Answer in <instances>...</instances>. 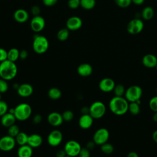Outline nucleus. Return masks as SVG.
<instances>
[{
    "instance_id": "f3484780",
    "label": "nucleus",
    "mask_w": 157,
    "mask_h": 157,
    "mask_svg": "<svg viewBox=\"0 0 157 157\" xmlns=\"http://www.w3.org/2000/svg\"><path fill=\"white\" fill-rule=\"evenodd\" d=\"M94 118L89 114H83L78 119V125L83 129H87L91 127Z\"/></svg>"
},
{
    "instance_id": "bb28decb",
    "label": "nucleus",
    "mask_w": 157,
    "mask_h": 157,
    "mask_svg": "<svg viewBox=\"0 0 157 157\" xmlns=\"http://www.w3.org/2000/svg\"><path fill=\"white\" fill-rule=\"evenodd\" d=\"M61 91L56 87L51 88L48 91V97L53 100H57L61 97Z\"/></svg>"
},
{
    "instance_id": "f03ea898",
    "label": "nucleus",
    "mask_w": 157,
    "mask_h": 157,
    "mask_svg": "<svg viewBox=\"0 0 157 157\" xmlns=\"http://www.w3.org/2000/svg\"><path fill=\"white\" fill-rule=\"evenodd\" d=\"M18 73L15 62L6 59L0 63V78L7 81L13 79Z\"/></svg>"
},
{
    "instance_id": "c756f323",
    "label": "nucleus",
    "mask_w": 157,
    "mask_h": 157,
    "mask_svg": "<svg viewBox=\"0 0 157 157\" xmlns=\"http://www.w3.org/2000/svg\"><path fill=\"white\" fill-rule=\"evenodd\" d=\"M95 5L96 0H80V6L85 10H91Z\"/></svg>"
},
{
    "instance_id": "c03bdc74",
    "label": "nucleus",
    "mask_w": 157,
    "mask_h": 157,
    "mask_svg": "<svg viewBox=\"0 0 157 157\" xmlns=\"http://www.w3.org/2000/svg\"><path fill=\"white\" fill-rule=\"evenodd\" d=\"M42 117L41 115L36 114L33 118V122L36 124H38L42 121Z\"/></svg>"
},
{
    "instance_id": "49530a36",
    "label": "nucleus",
    "mask_w": 157,
    "mask_h": 157,
    "mask_svg": "<svg viewBox=\"0 0 157 157\" xmlns=\"http://www.w3.org/2000/svg\"><path fill=\"white\" fill-rule=\"evenodd\" d=\"M67 156L64 150H59L56 153V157H66Z\"/></svg>"
},
{
    "instance_id": "79ce46f5",
    "label": "nucleus",
    "mask_w": 157,
    "mask_h": 157,
    "mask_svg": "<svg viewBox=\"0 0 157 157\" xmlns=\"http://www.w3.org/2000/svg\"><path fill=\"white\" fill-rule=\"evenodd\" d=\"M31 13L34 16H37V15H40V9L38 6L34 5L31 7Z\"/></svg>"
},
{
    "instance_id": "1a4fd4ad",
    "label": "nucleus",
    "mask_w": 157,
    "mask_h": 157,
    "mask_svg": "<svg viewBox=\"0 0 157 157\" xmlns=\"http://www.w3.org/2000/svg\"><path fill=\"white\" fill-rule=\"evenodd\" d=\"M16 145L15 137L9 135L2 136L0 138V150L5 152L12 150Z\"/></svg>"
},
{
    "instance_id": "13d9d810",
    "label": "nucleus",
    "mask_w": 157,
    "mask_h": 157,
    "mask_svg": "<svg viewBox=\"0 0 157 157\" xmlns=\"http://www.w3.org/2000/svg\"><path fill=\"white\" fill-rule=\"evenodd\" d=\"M156 67V70H157V65L156 66V67Z\"/></svg>"
},
{
    "instance_id": "0eeeda50",
    "label": "nucleus",
    "mask_w": 157,
    "mask_h": 157,
    "mask_svg": "<svg viewBox=\"0 0 157 157\" xmlns=\"http://www.w3.org/2000/svg\"><path fill=\"white\" fill-rule=\"evenodd\" d=\"M82 147L80 144L75 140H68L64 145V150L67 156L75 157L78 155Z\"/></svg>"
},
{
    "instance_id": "ea45409f",
    "label": "nucleus",
    "mask_w": 157,
    "mask_h": 157,
    "mask_svg": "<svg viewBox=\"0 0 157 157\" xmlns=\"http://www.w3.org/2000/svg\"><path fill=\"white\" fill-rule=\"evenodd\" d=\"M78 156V157H90V150H88L86 147L82 148Z\"/></svg>"
},
{
    "instance_id": "09e8293b",
    "label": "nucleus",
    "mask_w": 157,
    "mask_h": 157,
    "mask_svg": "<svg viewBox=\"0 0 157 157\" xmlns=\"http://www.w3.org/2000/svg\"><path fill=\"white\" fill-rule=\"evenodd\" d=\"M80 112L82 115L89 113V107H83L80 109Z\"/></svg>"
},
{
    "instance_id": "bf43d9fd",
    "label": "nucleus",
    "mask_w": 157,
    "mask_h": 157,
    "mask_svg": "<svg viewBox=\"0 0 157 157\" xmlns=\"http://www.w3.org/2000/svg\"><path fill=\"white\" fill-rule=\"evenodd\" d=\"M156 1H157V0H156Z\"/></svg>"
},
{
    "instance_id": "4d7b16f0",
    "label": "nucleus",
    "mask_w": 157,
    "mask_h": 157,
    "mask_svg": "<svg viewBox=\"0 0 157 157\" xmlns=\"http://www.w3.org/2000/svg\"><path fill=\"white\" fill-rule=\"evenodd\" d=\"M66 157H71V156H67V155Z\"/></svg>"
},
{
    "instance_id": "6e6d98bb",
    "label": "nucleus",
    "mask_w": 157,
    "mask_h": 157,
    "mask_svg": "<svg viewBox=\"0 0 157 157\" xmlns=\"http://www.w3.org/2000/svg\"><path fill=\"white\" fill-rule=\"evenodd\" d=\"M156 94H157V87H156Z\"/></svg>"
},
{
    "instance_id": "9d476101",
    "label": "nucleus",
    "mask_w": 157,
    "mask_h": 157,
    "mask_svg": "<svg viewBox=\"0 0 157 157\" xmlns=\"http://www.w3.org/2000/svg\"><path fill=\"white\" fill-rule=\"evenodd\" d=\"M144 22L139 18H134L129 21L127 25V31L132 35L140 33L144 29Z\"/></svg>"
},
{
    "instance_id": "20e7f679",
    "label": "nucleus",
    "mask_w": 157,
    "mask_h": 157,
    "mask_svg": "<svg viewBox=\"0 0 157 157\" xmlns=\"http://www.w3.org/2000/svg\"><path fill=\"white\" fill-rule=\"evenodd\" d=\"M49 47L48 39L44 36H36L33 41V48L35 53L43 54L45 53Z\"/></svg>"
},
{
    "instance_id": "2f4dec72",
    "label": "nucleus",
    "mask_w": 157,
    "mask_h": 157,
    "mask_svg": "<svg viewBox=\"0 0 157 157\" xmlns=\"http://www.w3.org/2000/svg\"><path fill=\"white\" fill-rule=\"evenodd\" d=\"M125 91L126 89L122 84L115 85L113 90L115 96H123V95H124Z\"/></svg>"
},
{
    "instance_id": "4be33fe9",
    "label": "nucleus",
    "mask_w": 157,
    "mask_h": 157,
    "mask_svg": "<svg viewBox=\"0 0 157 157\" xmlns=\"http://www.w3.org/2000/svg\"><path fill=\"white\" fill-rule=\"evenodd\" d=\"M16 120L14 114L8 112L1 117V123L4 127L9 128L11 125L15 124Z\"/></svg>"
},
{
    "instance_id": "b1692460",
    "label": "nucleus",
    "mask_w": 157,
    "mask_h": 157,
    "mask_svg": "<svg viewBox=\"0 0 157 157\" xmlns=\"http://www.w3.org/2000/svg\"><path fill=\"white\" fill-rule=\"evenodd\" d=\"M28 136H29L25 132H20L15 137L16 144H17L19 146L28 144Z\"/></svg>"
},
{
    "instance_id": "39448f33",
    "label": "nucleus",
    "mask_w": 157,
    "mask_h": 157,
    "mask_svg": "<svg viewBox=\"0 0 157 157\" xmlns=\"http://www.w3.org/2000/svg\"><path fill=\"white\" fill-rule=\"evenodd\" d=\"M143 91L139 85H131L128 87L124 93V98L129 102H136L140 99Z\"/></svg>"
},
{
    "instance_id": "393cba45",
    "label": "nucleus",
    "mask_w": 157,
    "mask_h": 157,
    "mask_svg": "<svg viewBox=\"0 0 157 157\" xmlns=\"http://www.w3.org/2000/svg\"><path fill=\"white\" fill-rule=\"evenodd\" d=\"M20 58V51L17 48H12L7 51V59L15 62Z\"/></svg>"
},
{
    "instance_id": "dca6fc26",
    "label": "nucleus",
    "mask_w": 157,
    "mask_h": 157,
    "mask_svg": "<svg viewBox=\"0 0 157 157\" xmlns=\"http://www.w3.org/2000/svg\"><path fill=\"white\" fill-rule=\"evenodd\" d=\"M17 90L18 94L22 98L29 97L32 95L34 91L33 86L26 83L20 85Z\"/></svg>"
},
{
    "instance_id": "a878e982",
    "label": "nucleus",
    "mask_w": 157,
    "mask_h": 157,
    "mask_svg": "<svg viewBox=\"0 0 157 157\" xmlns=\"http://www.w3.org/2000/svg\"><path fill=\"white\" fill-rule=\"evenodd\" d=\"M141 15L144 20H150L154 15V10L151 7L147 6L142 10Z\"/></svg>"
},
{
    "instance_id": "5fc2aeb1",
    "label": "nucleus",
    "mask_w": 157,
    "mask_h": 157,
    "mask_svg": "<svg viewBox=\"0 0 157 157\" xmlns=\"http://www.w3.org/2000/svg\"><path fill=\"white\" fill-rule=\"evenodd\" d=\"M1 94H2V93H0V101H1V100H2V99H1V98H2V96H1Z\"/></svg>"
},
{
    "instance_id": "c9c22d12",
    "label": "nucleus",
    "mask_w": 157,
    "mask_h": 157,
    "mask_svg": "<svg viewBox=\"0 0 157 157\" xmlns=\"http://www.w3.org/2000/svg\"><path fill=\"white\" fill-rule=\"evenodd\" d=\"M9 111L8 104L4 101H0V117L3 116Z\"/></svg>"
},
{
    "instance_id": "423d86ee",
    "label": "nucleus",
    "mask_w": 157,
    "mask_h": 157,
    "mask_svg": "<svg viewBox=\"0 0 157 157\" xmlns=\"http://www.w3.org/2000/svg\"><path fill=\"white\" fill-rule=\"evenodd\" d=\"M106 107L105 104L99 101L93 102L89 107V114L94 119H99L105 113Z\"/></svg>"
},
{
    "instance_id": "aec40b11",
    "label": "nucleus",
    "mask_w": 157,
    "mask_h": 157,
    "mask_svg": "<svg viewBox=\"0 0 157 157\" xmlns=\"http://www.w3.org/2000/svg\"><path fill=\"white\" fill-rule=\"evenodd\" d=\"M93 67L89 63H82L77 67V73L83 77H86L91 75Z\"/></svg>"
},
{
    "instance_id": "412c9836",
    "label": "nucleus",
    "mask_w": 157,
    "mask_h": 157,
    "mask_svg": "<svg viewBox=\"0 0 157 157\" xmlns=\"http://www.w3.org/2000/svg\"><path fill=\"white\" fill-rule=\"evenodd\" d=\"M13 18L16 21L23 23L28 20L29 14L26 10L23 9H18L15 11Z\"/></svg>"
},
{
    "instance_id": "603ef678",
    "label": "nucleus",
    "mask_w": 157,
    "mask_h": 157,
    "mask_svg": "<svg viewBox=\"0 0 157 157\" xmlns=\"http://www.w3.org/2000/svg\"><path fill=\"white\" fill-rule=\"evenodd\" d=\"M152 139L153 141L157 144V129L155 130L152 134Z\"/></svg>"
},
{
    "instance_id": "3c124183",
    "label": "nucleus",
    "mask_w": 157,
    "mask_h": 157,
    "mask_svg": "<svg viewBox=\"0 0 157 157\" xmlns=\"http://www.w3.org/2000/svg\"><path fill=\"white\" fill-rule=\"evenodd\" d=\"M126 157H139V155L135 151H131L128 153Z\"/></svg>"
},
{
    "instance_id": "a19ab883",
    "label": "nucleus",
    "mask_w": 157,
    "mask_h": 157,
    "mask_svg": "<svg viewBox=\"0 0 157 157\" xmlns=\"http://www.w3.org/2000/svg\"><path fill=\"white\" fill-rule=\"evenodd\" d=\"M7 59V51L3 48H0V63Z\"/></svg>"
},
{
    "instance_id": "72a5a7b5",
    "label": "nucleus",
    "mask_w": 157,
    "mask_h": 157,
    "mask_svg": "<svg viewBox=\"0 0 157 157\" xmlns=\"http://www.w3.org/2000/svg\"><path fill=\"white\" fill-rule=\"evenodd\" d=\"M62 117L64 121H71L74 118V113L70 110H66L62 113Z\"/></svg>"
},
{
    "instance_id": "864d4df0",
    "label": "nucleus",
    "mask_w": 157,
    "mask_h": 157,
    "mask_svg": "<svg viewBox=\"0 0 157 157\" xmlns=\"http://www.w3.org/2000/svg\"><path fill=\"white\" fill-rule=\"evenodd\" d=\"M153 120L155 122L157 123V112H154V114H153Z\"/></svg>"
},
{
    "instance_id": "473e14b6",
    "label": "nucleus",
    "mask_w": 157,
    "mask_h": 157,
    "mask_svg": "<svg viewBox=\"0 0 157 157\" xmlns=\"http://www.w3.org/2000/svg\"><path fill=\"white\" fill-rule=\"evenodd\" d=\"M20 132V128L15 124H13L8 128V135L13 137H15Z\"/></svg>"
},
{
    "instance_id": "a18cd8bd",
    "label": "nucleus",
    "mask_w": 157,
    "mask_h": 157,
    "mask_svg": "<svg viewBox=\"0 0 157 157\" xmlns=\"http://www.w3.org/2000/svg\"><path fill=\"white\" fill-rule=\"evenodd\" d=\"M28 56V51L26 50H22L21 51H20V58L21 59H26V58Z\"/></svg>"
},
{
    "instance_id": "7ed1b4c3",
    "label": "nucleus",
    "mask_w": 157,
    "mask_h": 157,
    "mask_svg": "<svg viewBox=\"0 0 157 157\" xmlns=\"http://www.w3.org/2000/svg\"><path fill=\"white\" fill-rule=\"evenodd\" d=\"M32 108L28 103L23 102L18 104L14 108V115L18 121H25L31 115Z\"/></svg>"
},
{
    "instance_id": "9b49d317",
    "label": "nucleus",
    "mask_w": 157,
    "mask_h": 157,
    "mask_svg": "<svg viewBox=\"0 0 157 157\" xmlns=\"http://www.w3.org/2000/svg\"><path fill=\"white\" fill-rule=\"evenodd\" d=\"M63 134L58 129H54L52 131L47 137V142L49 145L52 147H57L62 142Z\"/></svg>"
},
{
    "instance_id": "37998d69",
    "label": "nucleus",
    "mask_w": 157,
    "mask_h": 157,
    "mask_svg": "<svg viewBox=\"0 0 157 157\" xmlns=\"http://www.w3.org/2000/svg\"><path fill=\"white\" fill-rule=\"evenodd\" d=\"M58 2V0H42L43 4L47 7H51L55 5Z\"/></svg>"
},
{
    "instance_id": "de8ad7c7",
    "label": "nucleus",
    "mask_w": 157,
    "mask_h": 157,
    "mask_svg": "<svg viewBox=\"0 0 157 157\" xmlns=\"http://www.w3.org/2000/svg\"><path fill=\"white\" fill-rule=\"evenodd\" d=\"M95 145H96V144L94 142L93 140V141H90V142H88L87 143L86 147L88 150H92V149H93V148H94Z\"/></svg>"
},
{
    "instance_id": "f8f14e48",
    "label": "nucleus",
    "mask_w": 157,
    "mask_h": 157,
    "mask_svg": "<svg viewBox=\"0 0 157 157\" xmlns=\"http://www.w3.org/2000/svg\"><path fill=\"white\" fill-rule=\"evenodd\" d=\"M45 26V19L40 15L34 16L30 22L31 29L35 33L42 31Z\"/></svg>"
},
{
    "instance_id": "2eb2a0df",
    "label": "nucleus",
    "mask_w": 157,
    "mask_h": 157,
    "mask_svg": "<svg viewBox=\"0 0 157 157\" xmlns=\"http://www.w3.org/2000/svg\"><path fill=\"white\" fill-rule=\"evenodd\" d=\"M48 123L54 127H58L62 124L64 120L62 114L57 112H52L50 113L47 117Z\"/></svg>"
},
{
    "instance_id": "58836bf2",
    "label": "nucleus",
    "mask_w": 157,
    "mask_h": 157,
    "mask_svg": "<svg viewBox=\"0 0 157 157\" xmlns=\"http://www.w3.org/2000/svg\"><path fill=\"white\" fill-rule=\"evenodd\" d=\"M67 5L69 8L75 9L80 6V0H69Z\"/></svg>"
},
{
    "instance_id": "c85d7f7f",
    "label": "nucleus",
    "mask_w": 157,
    "mask_h": 157,
    "mask_svg": "<svg viewBox=\"0 0 157 157\" xmlns=\"http://www.w3.org/2000/svg\"><path fill=\"white\" fill-rule=\"evenodd\" d=\"M69 36V30L66 28H62L59 29L57 33V38L60 41L66 40Z\"/></svg>"
},
{
    "instance_id": "5701e85b",
    "label": "nucleus",
    "mask_w": 157,
    "mask_h": 157,
    "mask_svg": "<svg viewBox=\"0 0 157 157\" xmlns=\"http://www.w3.org/2000/svg\"><path fill=\"white\" fill-rule=\"evenodd\" d=\"M33 153V148L28 144L20 146L17 150L18 157H32Z\"/></svg>"
},
{
    "instance_id": "e433bc0d",
    "label": "nucleus",
    "mask_w": 157,
    "mask_h": 157,
    "mask_svg": "<svg viewBox=\"0 0 157 157\" xmlns=\"http://www.w3.org/2000/svg\"><path fill=\"white\" fill-rule=\"evenodd\" d=\"M149 107L154 112H157V96L152 97L149 101Z\"/></svg>"
},
{
    "instance_id": "ddd939ff",
    "label": "nucleus",
    "mask_w": 157,
    "mask_h": 157,
    "mask_svg": "<svg viewBox=\"0 0 157 157\" xmlns=\"http://www.w3.org/2000/svg\"><path fill=\"white\" fill-rule=\"evenodd\" d=\"M114 80L111 78H104L101 79L99 83V90L104 93H109L113 90L115 86Z\"/></svg>"
},
{
    "instance_id": "f257e3e1",
    "label": "nucleus",
    "mask_w": 157,
    "mask_h": 157,
    "mask_svg": "<svg viewBox=\"0 0 157 157\" xmlns=\"http://www.w3.org/2000/svg\"><path fill=\"white\" fill-rule=\"evenodd\" d=\"M129 102L123 96H113L109 103L112 113L116 115H123L128 111Z\"/></svg>"
},
{
    "instance_id": "cd10ccee",
    "label": "nucleus",
    "mask_w": 157,
    "mask_h": 157,
    "mask_svg": "<svg viewBox=\"0 0 157 157\" xmlns=\"http://www.w3.org/2000/svg\"><path fill=\"white\" fill-rule=\"evenodd\" d=\"M128 111L133 115H137L140 111V104L137 102H131L129 103Z\"/></svg>"
},
{
    "instance_id": "f704fd0d",
    "label": "nucleus",
    "mask_w": 157,
    "mask_h": 157,
    "mask_svg": "<svg viewBox=\"0 0 157 157\" xmlns=\"http://www.w3.org/2000/svg\"><path fill=\"white\" fill-rule=\"evenodd\" d=\"M115 4L120 7L126 8L132 3V0H114Z\"/></svg>"
},
{
    "instance_id": "4c0bfd02",
    "label": "nucleus",
    "mask_w": 157,
    "mask_h": 157,
    "mask_svg": "<svg viewBox=\"0 0 157 157\" xmlns=\"http://www.w3.org/2000/svg\"><path fill=\"white\" fill-rule=\"evenodd\" d=\"M9 90V84L7 81L0 78V93H6Z\"/></svg>"
},
{
    "instance_id": "a211bd4d",
    "label": "nucleus",
    "mask_w": 157,
    "mask_h": 157,
    "mask_svg": "<svg viewBox=\"0 0 157 157\" xmlns=\"http://www.w3.org/2000/svg\"><path fill=\"white\" fill-rule=\"evenodd\" d=\"M143 65L147 68H153L157 65V57L153 54H146L142 58Z\"/></svg>"
},
{
    "instance_id": "6ab92c4d",
    "label": "nucleus",
    "mask_w": 157,
    "mask_h": 157,
    "mask_svg": "<svg viewBox=\"0 0 157 157\" xmlns=\"http://www.w3.org/2000/svg\"><path fill=\"white\" fill-rule=\"evenodd\" d=\"M43 142L42 137L38 134H32L29 135L28 140V145L33 148L40 147Z\"/></svg>"
},
{
    "instance_id": "6e6552de",
    "label": "nucleus",
    "mask_w": 157,
    "mask_h": 157,
    "mask_svg": "<svg viewBox=\"0 0 157 157\" xmlns=\"http://www.w3.org/2000/svg\"><path fill=\"white\" fill-rule=\"evenodd\" d=\"M109 136L110 134L109 130L105 128H101L95 131L93 136V140L96 145H101L107 142Z\"/></svg>"
},
{
    "instance_id": "4468645a",
    "label": "nucleus",
    "mask_w": 157,
    "mask_h": 157,
    "mask_svg": "<svg viewBox=\"0 0 157 157\" xmlns=\"http://www.w3.org/2000/svg\"><path fill=\"white\" fill-rule=\"evenodd\" d=\"M82 26V19L77 16L69 17L66 21V28L69 31H76L79 29Z\"/></svg>"
},
{
    "instance_id": "8fccbe9b",
    "label": "nucleus",
    "mask_w": 157,
    "mask_h": 157,
    "mask_svg": "<svg viewBox=\"0 0 157 157\" xmlns=\"http://www.w3.org/2000/svg\"><path fill=\"white\" fill-rule=\"evenodd\" d=\"M145 0H132V2L137 6L142 5L144 2Z\"/></svg>"
},
{
    "instance_id": "7c9ffc66",
    "label": "nucleus",
    "mask_w": 157,
    "mask_h": 157,
    "mask_svg": "<svg viewBox=\"0 0 157 157\" xmlns=\"http://www.w3.org/2000/svg\"><path fill=\"white\" fill-rule=\"evenodd\" d=\"M101 150L102 151V153L106 155H109L113 153L114 150V147L113 145L111 144L110 143L105 142L101 145Z\"/></svg>"
}]
</instances>
